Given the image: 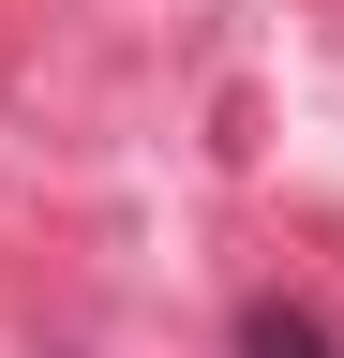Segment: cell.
Masks as SVG:
<instances>
[{"instance_id":"1","label":"cell","mask_w":344,"mask_h":358,"mask_svg":"<svg viewBox=\"0 0 344 358\" xmlns=\"http://www.w3.org/2000/svg\"><path fill=\"white\" fill-rule=\"evenodd\" d=\"M240 358H344L329 299H240Z\"/></svg>"}]
</instances>
